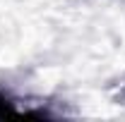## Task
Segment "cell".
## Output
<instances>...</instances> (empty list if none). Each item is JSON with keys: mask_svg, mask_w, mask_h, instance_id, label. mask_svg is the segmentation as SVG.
I'll return each mask as SVG.
<instances>
[{"mask_svg": "<svg viewBox=\"0 0 125 122\" xmlns=\"http://www.w3.org/2000/svg\"><path fill=\"white\" fill-rule=\"evenodd\" d=\"M15 113H17L15 108H10V105H7V101L0 98V117H2V115H15Z\"/></svg>", "mask_w": 125, "mask_h": 122, "instance_id": "cell-1", "label": "cell"}]
</instances>
